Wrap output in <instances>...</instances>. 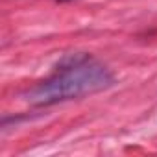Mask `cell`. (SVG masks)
<instances>
[{
    "mask_svg": "<svg viewBox=\"0 0 157 157\" xmlns=\"http://www.w3.org/2000/svg\"><path fill=\"white\" fill-rule=\"evenodd\" d=\"M59 2H68V0H59Z\"/></svg>",
    "mask_w": 157,
    "mask_h": 157,
    "instance_id": "obj_2",
    "label": "cell"
},
{
    "mask_svg": "<svg viewBox=\"0 0 157 157\" xmlns=\"http://www.w3.org/2000/svg\"><path fill=\"white\" fill-rule=\"evenodd\" d=\"M113 72L89 54H70L59 61L54 72L24 93V100L35 107H48L109 89Z\"/></svg>",
    "mask_w": 157,
    "mask_h": 157,
    "instance_id": "obj_1",
    "label": "cell"
}]
</instances>
